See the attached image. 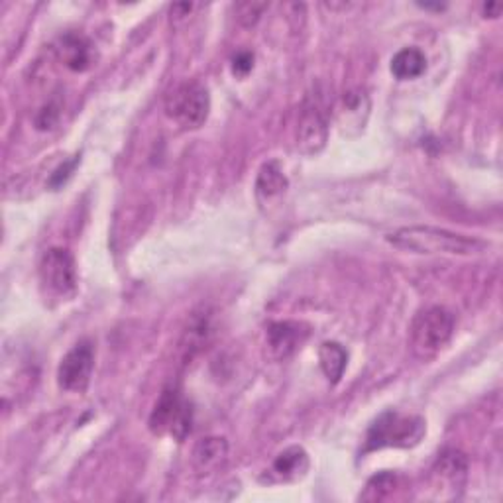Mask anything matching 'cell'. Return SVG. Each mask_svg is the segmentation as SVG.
<instances>
[{
  "label": "cell",
  "mask_w": 503,
  "mask_h": 503,
  "mask_svg": "<svg viewBox=\"0 0 503 503\" xmlns=\"http://www.w3.org/2000/svg\"><path fill=\"white\" fill-rule=\"evenodd\" d=\"M385 240L395 248L415 254L478 256L488 250V242L466 234L434 229V226H405V229L387 234Z\"/></svg>",
  "instance_id": "cell-1"
},
{
  "label": "cell",
  "mask_w": 503,
  "mask_h": 503,
  "mask_svg": "<svg viewBox=\"0 0 503 503\" xmlns=\"http://www.w3.org/2000/svg\"><path fill=\"white\" fill-rule=\"evenodd\" d=\"M454 332V317L444 307H426L415 315L410 330L413 354L421 360H431L449 345Z\"/></svg>",
  "instance_id": "cell-2"
},
{
  "label": "cell",
  "mask_w": 503,
  "mask_h": 503,
  "mask_svg": "<svg viewBox=\"0 0 503 503\" xmlns=\"http://www.w3.org/2000/svg\"><path fill=\"white\" fill-rule=\"evenodd\" d=\"M425 431L426 426L421 417L385 411L369 426L366 452L385 449V446H395V449L415 446L425 436Z\"/></svg>",
  "instance_id": "cell-3"
},
{
  "label": "cell",
  "mask_w": 503,
  "mask_h": 503,
  "mask_svg": "<svg viewBox=\"0 0 503 503\" xmlns=\"http://www.w3.org/2000/svg\"><path fill=\"white\" fill-rule=\"evenodd\" d=\"M208 110H211V94L199 81L182 83L169 93L166 101V115L185 130L201 128Z\"/></svg>",
  "instance_id": "cell-4"
},
{
  "label": "cell",
  "mask_w": 503,
  "mask_h": 503,
  "mask_svg": "<svg viewBox=\"0 0 503 503\" xmlns=\"http://www.w3.org/2000/svg\"><path fill=\"white\" fill-rule=\"evenodd\" d=\"M193 410L185 397L174 387L164 389L150 415V429L154 434H169L175 441H185L191 433Z\"/></svg>",
  "instance_id": "cell-5"
},
{
  "label": "cell",
  "mask_w": 503,
  "mask_h": 503,
  "mask_svg": "<svg viewBox=\"0 0 503 503\" xmlns=\"http://www.w3.org/2000/svg\"><path fill=\"white\" fill-rule=\"evenodd\" d=\"M94 368V348L91 340H79L68 354L61 358L58 368V384L65 392L83 393L91 384Z\"/></svg>",
  "instance_id": "cell-6"
},
{
  "label": "cell",
  "mask_w": 503,
  "mask_h": 503,
  "mask_svg": "<svg viewBox=\"0 0 503 503\" xmlns=\"http://www.w3.org/2000/svg\"><path fill=\"white\" fill-rule=\"evenodd\" d=\"M40 275L47 289L55 296L68 297L77 289V268L71 252L65 248H50L42 256Z\"/></svg>",
  "instance_id": "cell-7"
},
{
  "label": "cell",
  "mask_w": 503,
  "mask_h": 503,
  "mask_svg": "<svg viewBox=\"0 0 503 503\" xmlns=\"http://www.w3.org/2000/svg\"><path fill=\"white\" fill-rule=\"evenodd\" d=\"M329 120L325 107L319 97H309L303 104L299 126H297V148L303 154H317L327 144Z\"/></svg>",
  "instance_id": "cell-8"
},
{
  "label": "cell",
  "mask_w": 503,
  "mask_h": 503,
  "mask_svg": "<svg viewBox=\"0 0 503 503\" xmlns=\"http://www.w3.org/2000/svg\"><path fill=\"white\" fill-rule=\"evenodd\" d=\"M309 337L307 327L297 320H278L272 322L265 332V348H268V356L275 362H283L288 360L296 350L305 343Z\"/></svg>",
  "instance_id": "cell-9"
},
{
  "label": "cell",
  "mask_w": 503,
  "mask_h": 503,
  "mask_svg": "<svg viewBox=\"0 0 503 503\" xmlns=\"http://www.w3.org/2000/svg\"><path fill=\"white\" fill-rule=\"evenodd\" d=\"M58 55L71 71H87L94 61V47L81 34H65L60 40Z\"/></svg>",
  "instance_id": "cell-10"
},
{
  "label": "cell",
  "mask_w": 503,
  "mask_h": 503,
  "mask_svg": "<svg viewBox=\"0 0 503 503\" xmlns=\"http://www.w3.org/2000/svg\"><path fill=\"white\" fill-rule=\"evenodd\" d=\"M229 457V442L223 436H207L193 449V466L197 472L207 474L216 470Z\"/></svg>",
  "instance_id": "cell-11"
},
{
  "label": "cell",
  "mask_w": 503,
  "mask_h": 503,
  "mask_svg": "<svg viewBox=\"0 0 503 503\" xmlns=\"http://www.w3.org/2000/svg\"><path fill=\"white\" fill-rule=\"evenodd\" d=\"M309 470V457L301 446H289L275 457L272 464V474L283 482H296L305 476Z\"/></svg>",
  "instance_id": "cell-12"
},
{
  "label": "cell",
  "mask_w": 503,
  "mask_h": 503,
  "mask_svg": "<svg viewBox=\"0 0 503 503\" xmlns=\"http://www.w3.org/2000/svg\"><path fill=\"white\" fill-rule=\"evenodd\" d=\"M289 185L286 174L280 166V161H268L264 164L258 172V179H256V193H258L260 199H265L270 201L273 197H280L283 191H286Z\"/></svg>",
  "instance_id": "cell-13"
},
{
  "label": "cell",
  "mask_w": 503,
  "mask_h": 503,
  "mask_svg": "<svg viewBox=\"0 0 503 503\" xmlns=\"http://www.w3.org/2000/svg\"><path fill=\"white\" fill-rule=\"evenodd\" d=\"M369 112V99L364 89H353L345 93L343 109H340V125L343 128L358 126L364 128Z\"/></svg>",
  "instance_id": "cell-14"
},
{
  "label": "cell",
  "mask_w": 503,
  "mask_h": 503,
  "mask_svg": "<svg viewBox=\"0 0 503 503\" xmlns=\"http://www.w3.org/2000/svg\"><path fill=\"white\" fill-rule=\"evenodd\" d=\"M389 69H392L395 77L402 81L417 79L426 71V58L421 50H417V47H403L402 52H397L393 55Z\"/></svg>",
  "instance_id": "cell-15"
},
{
  "label": "cell",
  "mask_w": 503,
  "mask_h": 503,
  "mask_svg": "<svg viewBox=\"0 0 503 503\" xmlns=\"http://www.w3.org/2000/svg\"><path fill=\"white\" fill-rule=\"evenodd\" d=\"M468 460L458 450H444L434 464V474L444 482H450L452 488H458L466 480Z\"/></svg>",
  "instance_id": "cell-16"
},
{
  "label": "cell",
  "mask_w": 503,
  "mask_h": 503,
  "mask_svg": "<svg viewBox=\"0 0 503 503\" xmlns=\"http://www.w3.org/2000/svg\"><path fill=\"white\" fill-rule=\"evenodd\" d=\"M348 354L346 350L338 343H322L319 348V364L322 374L327 376L329 382L335 385L343 379V374L346 369Z\"/></svg>",
  "instance_id": "cell-17"
},
{
  "label": "cell",
  "mask_w": 503,
  "mask_h": 503,
  "mask_svg": "<svg viewBox=\"0 0 503 503\" xmlns=\"http://www.w3.org/2000/svg\"><path fill=\"white\" fill-rule=\"evenodd\" d=\"M208 335H211V320H208V315L193 317V322L185 330L182 340L185 358H193V354H197L201 346H205Z\"/></svg>",
  "instance_id": "cell-18"
},
{
  "label": "cell",
  "mask_w": 503,
  "mask_h": 503,
  "mask_svg": "<svg viewBox=\"0 0 503 503\" xmlns=\"http://www.w3.org/2000/svg\"><path fill=\"white\" fill-rule=\"evenodd\" d=\"M397 476L393 472H379L374 478H369L364 491L360 493L362 501H382L389 498L395 490Z\"/></svg>",
  "instance_id": "cell-19"
},
{
  "label": "cell",
  "mask_w": 503,
  "mask_h": 503,
  "mask_svg": "<svg viewBox=\"0 0 503 503\" xmlns=\"http://www.w3.org/2000/svg\"><path fill=\"white\" fill-rule=\"evenodd\" d=\"M265 8H268L265 3H242L236 6V14H239V20L242 26L250 28L260 20V16L264 14Z\"/></svg>",
  "instance_id": "cell-20"
},
{
  "label": "cell",
  "mask_w": 503,
  "mask_h": 503,
  "mask_svg": "<svg viewBox=\"0 0 503 503\" xmlns=\"http://www.w3.org/2000/svg\"><path fill=\"white\" fill-rule=\"evenodd\" d=\"M254 68V55L250 52H240L232 60V73L236 77H246Z\"/></svg>",
  "instance_id": "cell-21"
},
{
  "label": "cell",
  "mask_w": 503,
  "mask_h": 503,
  "mask_svg": "<svg viewBox=\"0 0 503 503\" xmlns=\"http://www.w3.org/2000/svg\"><path fill=\"white\" fill-rule=\"evenodd\" d=\"M77 164H79V156L75 158V159H71V161H68V164H63V166L58 169V172H55V174L52 175L50 185H52V187H61V185L71 177L73 169H75V166H77Z\"/></svg>",
  "instance_id": "cell-22"
},
{
  "label": "cell",
  "mask_w": 503,
  "mask_h": 503,
  "mask_svg": "<svg viewBox=\"0 0 503 503\" xmlns=\"http://www.w3.org/2000/svg\"><path fill=\"white\" fill-rule=\"evenodd\" d=\"M58 115H60L58 109L50 104V107H45V109L40 110V115H37V118H36V126L40 130L52 128L55 125V120H58Z\"/></svg>",
  "instance_id": "cell-23"
},
{
  "label": "cell",
  "mask_w": 503,
  "mask_h": 503,
  "mask_svg": "<svg viewBox=\"0 0 503 503\" xmlns=\"http://www.w3.org/2000/svg\"><path fill=\"white\" fill-rule=\"evenodd\" d=\"M483 12H493L491 14V18H498L499 16V12H501V4H491V3H488V4H483Z\"/></svg>",
  "instance_id": "cell-24"
}]
</instances>
